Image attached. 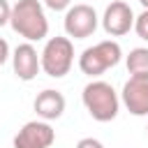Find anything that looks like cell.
Wrapping results in <instances>:
<instances>
[{"mask_svg":"<svg viewBox=\"0 0 148 148\" xmlns=\"http://www.w3.org/2000/svg\"><path fill=\"white\" fill-rule=\"evenodd\" d=\"M42 72L51 79H62L69 74L74 65V44L69 37H51L46 39L42 53Z\"/></svg>","mask_w":148,"mask_h":148,"instance_id":"4","label":"cell"},{"mask_svg":"<svg viewBox=\"0 0 148 148\" xmlns=\"http://www.w3.org/2000/svg\"><path fill=\"white\" fill-rule=\"evenodd\" d=\"M146 132H148V127H146Z\"/></svg>","mask_w":148,"mask_h":148,"instance_id":"18","label":"cell"},{"mask_svg":"<svg viewBox=\"0 0 148 148\" xmlns=\"http://www.w3.org/2000/svg\"><path fill=\"white\" fill-rule=\"evenodd\" d=\"M120 102L132 116H148V76H130L120 90Z\"/></svg>","mask_w":148,"mask_h":148,"instance_id":"8","label":"cell"},{"mask_svg":"<svg viewBox=\"0 0 148 148\" xmlns=\"http://www.w3.org/2000/svg\"><path fill=\"white\" fill-rule=\"evenodd\" d=\"M44 5L51 12H67L72 7V0H44Z\"/></svg>","mask_w":148,"mask_h":148,"instance_id":"13","label":"cell"},{"mask_svg":"<svg viewBox=\"0 0 148 148\" xmlns=\"http://www.w3.org/2000/svg\"><path fill=\"white\" fill-rule=\"evenodd\" d=\"M12 58V51H9V44H7V39H2L0 37V67L7 62Z\"/></svg>","mask_w":148,"mask_h":148,"instance_id":"16","label":"cell"},{"mask_svg":"<svg viewBox=\"0 0 148 148\" xmlns=\"http://www.w3.org/2000/svg\"><path fill=\"white\" fill-rule=\"evenodd\" d=\"M76 148H104V143H102L99 139H92V136H83V139H79Z\"/></svg>","mask_w":148,"mask_h":148,"instance_id":"15","label":"cell"},{"mask_svg":"<svg viewBox=\"0 0 148 148\" xmlns=\"http://www.w3.org/2000/svg\"><path fill=\"white\" fill-rule=\"evenodd\" d=\"M134 32H136L143 42H148V9H143V12L134 18Z\"/></svg>","mask_w":148,"mask_h":148,"instance_id":"12","label":"cell"},{"mask_svg":"<svg viewBox=\"0 0 148 148\" xmlns=\"http://www.w3.org/2000/svg\"><path fill=\"white\" fill-rule=\"evenodd\" d=\"M65 104H67V102H65V95H62L60 90L46 88V90L37 92V97H35V102H32V109H35V113H37L39 120L51 123V120H58V118L65 113Z\"/></svg>","mask_w":148,"mask_h":148,"instance_id":"10","label":"cell"},{"mask_svg":"<svg viewBox=\"0 0 148 148\" xmlns=\"http://www.w3.org/2000/svg\"><path fill=\"white\" fill-rule=\"evenodd\" d=\"M9 25L18 37H23L30 44L42 42L49 35V18L39 0H18L16 5H12Z\"/></svg>","mask_w":148,"mask_h":148,"instance_id":"1","label":"cell"},{"mask_svg":"<svg viewBox=\"0 0 148 148\" xmlns=\"http://www.w3.org/2000/svg\"><path fill=\"white\" fill-rule=\"evenodd\" d=\"M123 58V49L116 39H104V42H97L88 49L81 51L79 56V69L86 74V76H102L106 69L116 67Z\"/></svg>","mask_w":148,"mask_h":148,"instance_id":"3","label":"cell"},{"mask_svg":"<svg viewBox=\"0 0 148 148\" xmlns=\"http://www.w3.org/2000/svg\"><path fill=\"white\" fill-rule=\"evenodd\" d=\"M139 2H141V7H143V9H148V0H139Z\"/></svg>","mask_w":148,"mask_h":148,"instance_id":"17","label":"cell"},{"mask_svg":"<svg viewBox=\"0 0 148 148\" xmlns=\"http://www.w3.org/2000/svg\"><path fill=\"white\" fill-rule=\"evenodd\" d=\"M134 12L127 2L123 0H113L111 5H106L104 14H102V28L106 35L111 37H123L130 30H134Z\"/></svg>","mask_w":148,"mask_h":148,"instance_id":"7","label":"cell"},{"mask_svg":"<svg viewBox=\"0 0 148 148\" xmlns=\"http://www.w3.org/2000/svg\"><path fill=\"white\" fill-rule=\"evenodd\" d=\"M130 76H148V46H136L125 58Z\"/></svg>","mask_w":148,"mask_h":148,"instance_id":"11","label":"cell"},{"mask_svg":"<svg viewBox=\"0 0 148 148\" xmlns=\"http://www.w3.org/2000/svg\"><path fill=\"white\" fill-rule=\"evenodd\" d=\"M81 99H83V106L90 113V118L97 120V123H109L120 111L118 92L113 90L111 83H106L102 79H92L90 83H86L83 92H81Z\"/></svg>","mask_w":148,"mask_h":148,"instance_id":"2","label":"cell"},{"mask_svg":"<svg viewBox=\"0 0 148 148\" xmlns=\"http://www.w3.org/2000/svg\"><path fill=\"white\" fill-rule=\"evenodd\" d=\"M9 18H12V5L7 0H0V28L7 25Z\"/></svg>","mask_w":148,"mask_h":148,"instance_id":"14","label":"cell"},{"mask_svg":"<svg viewBox=\"0 0 148 148\" xmlns=\"http://www.w3.org/2000/svg\"><path fill=\"white\" fill-rule=\"evenodd\" d=\"M12 67H14L16 79L32 81L39 74V69H42V58H39L37 49L30 42H23V44H18L12 51Z\"/></svg>","mask_w":148,"mask_h":148,"instance_id":"9","label":"cell"},{"mask_svg":"<svg viewBox=\"0 0 148 148\" xmlns=\"http://www.w3.org/2000/svg\"><path fill=\"white\" fill-rule=\"evenodd\" d=\"M56 141V130L46 120H28L14 136V148H51Z\"/></svg>","mask_w":148,"mask_h":148,"instance_id":"6","label":"cell"},{"mask_svg":"<svg viewBox=\"0 0 148 148\" xmlns=\"http://www.w3.org/2000/svg\"><path fill=\"white\" fill-rule=\"evenodd\" d=\"M97 23H99V16L95 12L92 5H86V2H79V5H72L67 12H65V32L67 37L72 39H86L90 35H95L97 30Z\"/></svg>","mask_w":148,"mask_h":148,"instance_id":"5","label":"cell"}]
</instances>
